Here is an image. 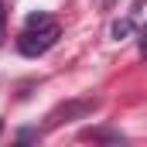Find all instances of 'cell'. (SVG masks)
I'll list each match as a JSON object with an SVG mask.
<instances>
[{
  "label": "cell",
  "instance_id": "6da1fadb",
  "mask_svg": "<svg viewBox=\"0 0 147 147\" xmlns=\"http://www.w3.org/2000/svg\"><path fill=\"white\" fill-rule=\"evenodd\" d=\"M58 34H62V31H58V24H55L48 14H31V17H28V28L17 38V51L28 55V58H38V55H45L48 48H55Z\"/></svg>",
  "mask_w": 147,
  "mask_h": 147
},
{
  "label": "cell",
  "instance_id": "7a4b0ae2",
  "mask_svg": "<svg viewBox=\"0 0 147 147\" xmlns=\"http://www.w3.org/2000/svg\"><path fill=\"white\" fill-rule=\"evenodd\" d=\"M99 106V99H72V103H65V106H58V110L48 113V127H58V123H69L75 116H86V113H92Z\"/></svg>",
  "mask_w": 147,
  "mask_h": 147
},
{
  "label": "cell",
  "instance_id": "3957f363",
  "mask_svg": "<svg viewBox=\"0 0 147 147\" xmlns=\"http://www.w3.org/2000/svg\"><path fill=\"white\" fill-rule=\"evenodd\" d=\"M134 31V21H116L113 24V38H123V34H130Z\"/></svg>",
  "mask_w": 147,
  "mask_h": 147
},
{
  "label": "cell",
  "instance_id": "277c9868",
  "mask_svg": "<svg viewBox=\"0 0 147 147\" xmlns=\"http://www.w3.org/2000/svg\"><path fill=\"white\" fill-rule=\"evenodd\" d=\"M3 28H7V10H3V0H0V45H3Z\"/></svg>",
  "mask_w": 147,
  "mask_h": 147
},
{
  "label": "cell",
  "instance_id": "5b68a950",
  "mask_svg": "<svg viewBox=\"0 0 147 147\" xmlns=\"http://www.w3.org/2000/svg\"><path fill=\"white\" fill-rule=\"evenodd\" d=\"M140 51L147 55V31H144V38H140Z\"/></svg>",
  "mask_w": 147,
  "mask_h": 147
}]
</instances>
